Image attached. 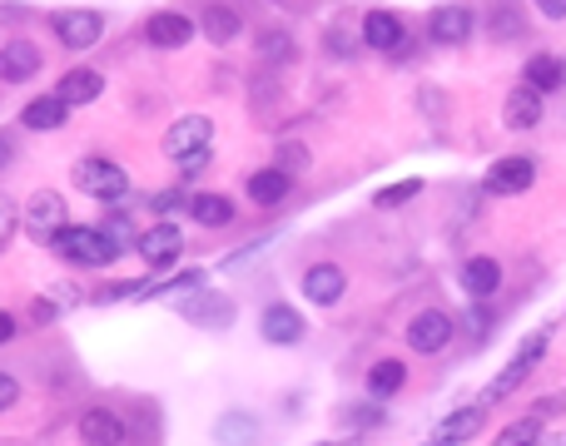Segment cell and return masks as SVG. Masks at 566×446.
Segmentation results:
<instances>
[{"label":"cell","instance_id":"44dd1931","mask_svg":"<svg viewBox=\"0 0 566 446\" xmlns=\"http://www.w3.org/2000/svg\"><path fill=\"white\" fill-rule=\"evenodd\" d=\"M249 199L258 203V209H274V203H284L293 193V174L289 169H278V164H268V169H254L249 174Z\"/></svg>","mask_w":566,"mask_h":446},{"label":"cell","instance_id":"bcb514c9","mask_svg":"<svg viewBox=\"0 0 566 446\" xmlns=\"http://www.w3.org/2000/svg\"><path fill=\"white\" fill-rule=\"evenodd\" d=\"M423 446H432V442H423Z\"/></svg>","mask_w":566,"mask_h":446},{"label":"cell","instance_id":"74e56055","mask_svg":"<svg viewBox=\"0 0 566 446\" xmlns=\"http://www.w3.org/2000/svg\"><path fill=\"white\" fill-rule=\"evenodd\" d=\"M55 313H60V303H55V297H35L31 322H55Z\"/></svg>","mask_w":566,"mask_h":446},{"label":"cell","instance_id":"277c9868","mask_svg":"<svg viewBox=\"0 0 566 446\" xmlns=\"http://www.w3.org/2000/svg\"><path fill=\"white\" fill-rule=\"evenodd\" d=\"M180 318L189 322V328H204V332H224L229 322L239 318L234 297L229 293H209V287H194V293H180Z\"/></svg>","mask_w":566,"mask_h":446},{"label":"cell","instance_id":"3957f363","mask_svg":"<svg viewBox=\"0 0 566 446\" xmlns=\"http://www.w3.org/2000/svg\"><path fill=\"white\" fill-rule=\"evenodd\" d=\"M209 139H215V119H209V115H184V119H174V125L164 129L160 149H164V160L194 164V160L209 154Z\"/></svg>","mask_w":566,"mask_h":446},{"label":"cell","instance_id":"7402d4cb","mask_svg":"<svg viewBox=\"0 0 566 446\" xmlns=\"http://www.w3.org/2000/svg\"><path fill=\"white\" fill-rule=\"evenodd\" d=\"M41 45L35 40H5V50H0V74H5V85H21V80H31V74H41Z\"/></svg>","mask_w":566,"mask_h":446},{"label":"cell","instance_id":"d6986e66","mask_svg":"<svg viewBox=\"0 0 566 446\" xmlns=\"http://www.w3.org/2000/svg\"><path fill=\"white\" fill-rule=\"evenodd\" d=\"M76 432L85 446H125V416L109 412V407H90L76 422Z\"/></svg>","mask_w":566,"mask_h":446},{"label":"cell","instance_id":"f35d334b","mask_svg":"<svg viewBox=\"0 0 566 446\" xmlns=\"http://www.w3.org/2000/svg\"><path fill=\"white\" fill-rule=\"evenodd\" d=\"M348 422L353 426H378V422H383V412H378V407H353Z\"/></svg>","mask_w":566,"mask_h":446},{"label":"cell","instance_id":"4316f807","mask_svg":"<svg viewBox=\"0 0 566 446\" xmlns=\"http://www.w3.org/2000/svg\"><path fill=\"white\" fill-rule=\"evenodd\" d=\"M199 31H204V40L229 45V40H239V31H244V21H239V11H234V5H209V11L199 15Z\"/></svg>","mask_w":566,"mask_h":446},{"label":"cell","instance_id":"ab89813d","mask_svg":"<svg viewBox=\"0 0 566 446\" xmlns=\"http://www.w3.org/2000/svg\"><path fill=\"white\" fill-rule=\"evenodd\" d=\"M536 11H542V21H566V0H532Z\"/></svg>","mask_w":566,"mask_h":446},{"label":"cell","instance_id":"8992f818","mask_svg":"<svg viewBox=\"0 0 566 446\" xmlns=\"http://www.w3.org/2000/svg\"><path fill=\"white\" fill-rule=\"evenodd\" d=\"M55 35H60L65 50H90V45L105 40V15L90 11V5H70V11H55Z\"/></svg>","mask_w":566,"mask_h":446},{"label":"cell","instance_id":"8fae6325","mask_svg":"<svg viewBox=\"0 0 566 446\" xmlns=\"http://www.w3.org/2000/svg\"><path fill=\"white\" fill-rule=\"evenodd\" d=\"M194 35H199V21H189L184 11H154L150 21H145V40H150L154 50H184Z\"/></svg>","mask_w":566,"mask_h":446},{"label":"cell","instance_id":"4fadbf2b","mask_svg":"<svg viewBox=\"0 0 566 446\" xmlns=\"http://www.w3.org/2000/svg\"><path fill=\"white\" fill-rule=\"evenodd\" d=\"M25 223H31V234L41 238H55L70 223V213H65V193L55 189H35L31 199H25Z\"/></svg>","mask_w":566,"mask_h":446},{"label":"cell","instance_id":"f6af8a7d","mask_svg":"<svg viewBox=\"0 0 566 446\" xmlns=\"http://www.w3.org/2000/svg\"><path fill=\"white\" fill-rule=\"evenodd\" d=\"M323 446H338V442H323ZM343 446H353V442H343Z\"/></svg>","mask_w":566,"mask_h":446},{"label":"cell","instance_id":"ee69618b","mask_svg":"<svg viewBox=\"0 0 566 446\" xmlns=\"http://www.w3.org/2000/svg\"><path fill=\"white\" fill-rule=\"evenodd\" d=\"M562 85H566V60H562Z\"/></svg>","mask_w":566,"mask_h":446},{"label":"cell","instance_id":"484cf974","mask_svg":"<svg viewBox=\"0 0 566 446\" xmlns=\"http://www.w3.org/2000/svg\"><path fill=\"white\" fill-rule=\"evenodd\" d=\"M403 383H407V367L397 357H383V362H373V367H368V397H373V402H388V397H397L403 392Z\"/></svg>","mask_w":566,"mask_h":446},{"label":"cell","instance_id":"d4e9b609","mask_svg":"<svg viewBox=\"0 0 566 446\" xmlns=\"http://www.w3.org/2000/svg\"><path fill=\"white\" fill-rule=\"evenodd\" d=\"M254 50H258V60H264L268 70H284V64L299 60V40H293L284 25H268V31H258Z\"/></svg>","mask_w":566,"mask_h":446},{"label":"cell","instance_id":"60d3db41","mask_svg":"<svg viewBox=\"0 0 566 446\" xmlns=\"http://www.w3.org/2000/svg\"><path fill=\"white\" fill-rule=\"evenodd\" d=\"M50 297H55V303H60V308H70V303H76V297H80V287H76V283H60Z\"/></svg>","mask_w":566,"mask_h":446},{"label":"cell","instance_id":"ffe728a7","mask_svg":"<svg viewBox=\"0 0 566 446\" xmlns=\"http://www.w3.org/2000/svg\"><path fill=\"white\" fill-rule=\"evenodd\" d=\"M55 95H60L70 109H76V105H95V99L105 95V74L90 70V64H76V70H65V74H60Z\"/></svg>","mask_w":566,"mask_h":446},{"label":"cell","instance_id":"4dcf8cb0","mask_svg":"<svg viewBox=\"0 0 566 446\" xmlns=\"http://www.w3.org/2000/svg\"><path fill=\"white\" fill-rule=\"evenodd\" d=\"M274 164H278V169H289L293 179H299V174H303V169H309V164H313V154H309V149L299 144V139H284V144L274 149Z\"/></svg>","mask_w":566,"mask_h":446},{"label":"cell","instance_id":"8d00e7d4","mask_svg":"<svg viewBox=\"0 0 566 446\" xmlns=\"http://www.w3.org/2000/svg\"><path fill=\"white\" fill-rule=\"evenodd\" d=\"M21 402V377L15 372H0V407H15Z\"/></svg>","mask_w":566,"mask_h":446},{"label":"cell","instance_id":"9c48e42d","mask_svg":"<svg viewBox=\"0 0 566 446\" xmlns=\"http://www.w3.org/2000/svg\"><path fill=\"white\" fill-rule=\"evenodd\" d=\"M452 342V318L442 308H423L413 313V322H407V348L423 352V357H432V352H442Z\"/></svg>","mask_w":566,"mask_h":446},{"label":"cell","instance_id":"7bdbcfd3","mask_svg":"<svg viewBox=\"0 0 566 446\" xmlns=\"http://www.w3.org/2000/svg\"><path fill=\"white\" fill-rule=\"evenodd\" d=\"M15 332H21V322H15L11 313H5V318H0V338H5V342H15Z\"/></svg>","mask_w":566,"mask_h":446},{"label":"cell","instance_id":"ac0fdd59","mask_svg":"<svg viewBox=\"0 0 566 446\" xmlns=\"http://www.w3.org/2000/svg\"><path fill=\"white\" fill-rule=\"evenodd\" d=\"M458 283H462L467 297H492L497 287H503V263H497L492 254H472V258H462Z\"/></svg>","mask_w":566,"mask_h":446},{"label":"cell","instance_id":"603a6c76","mask_svg":"<svg viewBox=\"0 0 566 446\" xmlns=\"http://www.w3.org/2000/svg\"><path fill=\"white\" fill-rule=\"evenodd\" d=\"M65 119H70V105H65L60 95H35V99H25V109H21V125L35 129V134L65 129Z\"/></svg>","mask_w":566,"mask_h":446},{"label":"cell","instance_id":"30bf717a","mask_svg":"<svg viewBox=\"0 0 566 446\" xmlns=\"http://www.w3.org/2000/svg\"><path fill=\"white\" fill-rule=\"evenodd\" d=\"M135 248L150 268H170L174 258L184 254V228L180 223H150V228L135 238Z\"/></svg>","mask_w":566,"mask_h":446},{"label":"cell","instance_id":"f1b7e54d","mask_svg":"<svg viewBox=\"0 0 566 446\" xmlns=\"http://www.w3.org/2000/svg\"><path fill=\"white\" fill-rule=\"evenodd\" d=\"M522 85H532V90H556L562 85V60L556 55H532V60L522 64Z\"/></svg>","mask_w":566,"mask_h":446},{"label":"cell","instance_id":"836d02e7","mask_svg":"<svg viewBox=\"0 0 566 446\" xmlns=\"http://www.w3.org/2000/svg\"><path fill=\"white\" fill-rule=\"evenodd\" d=\"M492 35H497V40H517V35H522V15H517L512 5L492 11Z\"/></svg>","mask_w":566,"mask_h":446},{"label":"cell","instance_id":"5bb4252c","mask_svg":"<svg viewBox=\"0 0 566 446\" xmlns=\"http://www.w3.org/2000/svg\"><path fill=\"white\" fill-rule=\"evenodd\" d=\"M542 115H546L542 90L517 85V90H507V95H503V125H507V129H517V134L536 129V125H542Z\"/></svg>","mask_w":566,"mask_h":446},{"label":"cell","instance_id":"83f0119b","mask_svg":"<svg viewBox=\"0 0 566 446\" xmlns=\"http://www.w3.org/2000/svg\"><path fill=\"white\" fill-rule=\"evenodd\" d=\"M189 219L204 223V228H224V223H234V199H224V193H194Z\"/></svg>","mask_w":566,"mask_h":446},{"label":"cell","instance_id":"7c38bea8","mask_svg":"<svg viewBox=\"0 0 566 446\" xmlns=\"http://www.w3.org/2000/svg\"><path fill=\"white\" fill-rule=\"evenodd\" d=\"M482 422H487V402H467V407H458V412L442 416V422L428 432V442L432 446H462V442H472V436L482 432Z\"/></svg>","mask_w":566,"mask_h":446},{"label":"cell","instance_id":"5b68a950","mask_svg":"<svg viewBox=\"0 0 566 446\" xmlns=\"http://www.w3.org/2000/svg\"><path fill=\"white\" fill-rule=\"evenodd\" d=\"M70 184H76L80 193H90V199H100V203H119L129 193V174L109 160H80L76 174H70Z\"/></svg>","mask_w":566,"mask_h":446},{"label":"cell","instance_id":"7a4b0ae2","mask_svg":"<svg viewBox=\"0 0 566 446\" xmlns=\"http://www.w3.org/2000/svg\"><path fill=\"white\" fill-rule=\"evenodd\" d=\"M546 342H552V332H527L522 342H517V352L512 357L503 362V372H497V377H492L487 383V392H482V402H503V397H512L517 387L527 383V377H532L536 367H542V357H546Z\"/></svg>","mask_w":566,"mask_h":446},{"label":"cell","instance_id":"e575fe53","mask_svg":"<svg viewBox=\"0 0 566 446\" xmlns=\"http://www.w3.org/2000/svg\"><path fill=\"white\" fill-rule=\"evenodd\" d=\"M323 45H328V55H338V60H353L358 45H363V35L353 40V35H343V31H328V35H323Z\"/></svg>","mask_w":566,"mask_h":446},{"label":"cell","instance_id":"52a82bcc","mask_svg":"<svg viewBox=\"0 0 566 446\" xmlns=\"http://www.w3.org/2000/svg\"><path fill=\"white\" fill-rule=\"evenodd\" d=\"M536 184V164L522 160V154H512V160H497L487 174H482V189L497 193V199H517V193H527Z\"/></svg>","mask_w":566,"mask_h":446},{"label":"cell","instance_id":"2e32d148","mask_svg":"<svg viewBox=\"0 0 566 446\" xmlns=\"http://www.w3.org/2000/svg\"><path fill=\"white\" fill-rule=\"evenodd\" d=\"M343 293H348V273H343L338 263H313V268H303V297H309V303H319V308H333V303H343Z\"/></svg>","mask_w":566,"mask_h":446},{"label":"cell","instance_id":"d590c367","mask_svg":"<svg viewBox=\"0 0 566 446\" xmlns=\"http://www.w3.org/2000/svg\"><path fill=\"white\" fill-rule=\"evenodd\" d=\"M268 238H274V234L254 238V244H249V248H239V254H229V258H224V263H219V268H224V273H234V268H244V263H249V258H254V254H264V244H268Z\"/></svg>","mask_w":566,"mask_h":446},{"label":"cell","instance_id":"b9f144b4","mask_svg":"<svg viewBox=\"0 0 566 446\" xmlns=\"http://www.w3.org/2000/svg\"><path fill=\"white\" fill-rule=\"evenodd\" d=\"M174 203H184V189H170V193H160V199H154V209H174Z\"/></svg>","mask_w":566,"mask_h":446},{"label":"cell","instance_id":"d6a6232c","mask_svg":"<svg viewBox=\"0 0 566 446\" xmlns=\"http://www.w3.org/2000/svg\"><path fill=\"white\" fill-rule=\"evenodd\" d=\"M150 278H129V283H109L95 293V303H125V297H150Z\"/></svg>","mask_w":566,"mask_h":446},{"label":"cell","instance_id":"1f68e13d","mask_svg":"<svg viewBox=\"0 0 566 446\" xmlns=\"http://www.w3.org/2000/svg\"><path fill=\"white\" fill-rule=\"evenodd\" d=\"M417 193H423V179H397V184H388V189H378L373 203L378 209H403V203L417 199Z\"/></svg>","mask_w":566,"mask_h":446},{"label":"cell","instance_id":"ba28073f","mask_svg":"<svg viewBox=\"0 0 566 446\" xmlns=\"http://www.w3.org/2000/svg\"><path fill=\"white\" fill-rule=\"evenodd\" d=\"M258 332H264L268 348H299L309 322H303V313L293 303H268L264 318H258Z\"/></svg>","mask_w":566,"mask_h":446},{"label":"cell","instance_id":"9a60e30c","mask_svg":"<svg viewBox=\"0 0 566 446\" xmlns=\"http://www.w3.org/2000/svg\"><path fill=\"white\" fill-rule=\"evenodd\" d=\"M363 45L378 55H397L407 45V25L397 11H368L363 15Z\"/></svg>","mask_w":566,"mask_h":446},{"label":"cell","instance_id":"e0dca14e","mask_svg":"<svg viewBox=\"0 0 566 446\" xmlns=\"http://www.w3.org/2000/svg\"><path fill=\"white\" fill-rule=\"evenodd\" d=\"M472 25H477V21H472L467 5H432L423 31H428L432 45H462L472 35Z\"/></svg>","mask_w":566,"mask_h":446},{"label":"cell","instance_id":"6da1fadb","mask_svg":"<svg viewBox=\"0 0 566 446\" xmlns=\"http://www.w3.org/2000/svg\"><path fill=\"white\" fill-rule=\"evenodd\" d=\"M50 248L65 258V263L76 268H109L119 258V238H109L105 228H85V223H70V228H60V234L50 238Z\"/></svg>","mask_w":566,"mask_h":446},{"label":"cell","instance_id":"f546056e","mask_svg":"<svg viewBox=\"0 0 566 446\" xmlns=\"http://www.w3.org/2000/svg\"><path fill=\"white\" fill-rule=\"evenodd\" d=\"M542 436H546V426L536 422V416H522V422H507L503 436H497L492 446H536Z\"/></svg>","mask_w":566,"mask_h":446},{"label":"cell","instance_id":"cb8c5ba5","mask_svg":"<svg viewBox=\"0 0 566 446\" xmlns=\"http://www.w3.org/2000/svg\"><path fill=\"white\" fill-rule=\"evenodd\" d=\"M215 442L219 446H258L264 442V422L254 412H224L215 422Z\"/></svg>","mask_w":566,"mask_h":446}]
</instances>
